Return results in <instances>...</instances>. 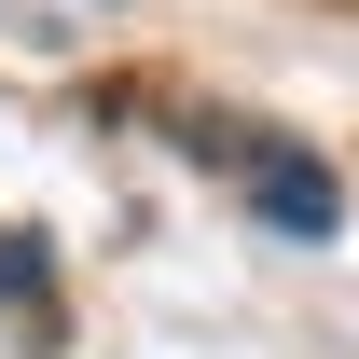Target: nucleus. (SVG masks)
Segmentation results:
<instances>
[{
    "mask_svg": "<svg viewBox=\"0 0 359 359\" xmlns=\"http://www.w3.org/2000/svg\"><path fill=\"white\" fill-rule=\"evenodd\" d=\"M249 194H263V222H276V235H332V222H346L332 166H304V152H263V180H249Z\"/></svg>",
    "mask_w": 359,
    "mask_h": 359,
    "instance_id": "nucleus-1",
    "label": "nucleus"
},
{
    "mask_svg": "<svg viewBox=\"0 0 359 359\" xmlns=\"http://www.w3.org/2000/svg\"><path fill=\"white\" fill-rule=\"evenodd\" d=\"M42 290H55V249H42V235H14V222H0V304H42Z\"/></svg>",
    "mask_w": 359,
    "mask_h": 359,
    "instance_id": "nucleus-2",
    "label": "nucleus"
}]
</instances>
